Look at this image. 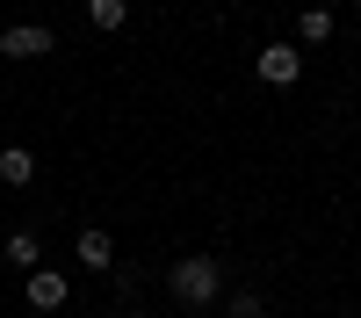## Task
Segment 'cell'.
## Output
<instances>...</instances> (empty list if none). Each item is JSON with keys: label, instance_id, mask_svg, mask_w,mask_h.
I'll use <instances>...</instances> for the list:
<instances>
[{"label": "cell", "instance_id": "2", "mask_svg": "<svg viewBox=\"0 0 361 318\" xmlns=\"http://www.w3.org/2000/svg\"><path fill=\"white\" fill-rule=\"evenodd\" d=\"M58 44V29H44V22H8L0 29V58H44Z\"/></svg>", "mask_w": 361, "mask_h": 318}, {"label": "cell", "instance_id": "8", "mask_svg": "<svg viewBox=\"0 0 361 318\" xmlns=\"http://www.w3.org/2000/svg\"><path fill=\"white\" fill-rule=\"evenodd\" d=\"M333 29H340L333 8H304L296 15V44H333Z\"/></svg>", "mask_w": 361, "mask_h": 318}, {"label": "cell", "instance_id": "13", "mask_svg": "<svg viewBox=\"0 0 361 318\" xmlns=\"http://www.w3.org/2000/svg\"><path fill=\"white\" fill-rule=\"evenodd\" d=\"M260 318H282V311H260Z\"/></svg>", "mask_w": 361, "mask_h": 318}, {"label": "cell", "instance_id": "12", "mask_svg": "<svg viewBox=\"0 0 361 318\" xmlns=\"http://www.w3.org/2000/svg\"><path fill=\"white\" fill-rule=\"evenodd\" d=\"M130 318H152V311H130Z\"/></svg>", "mask_w": 361, "mask_h": 318}, {"label": "cell", "instance_id": "4", "mask_svg": "<svg viewBox=\"0 0 361 318\" xmlns=\"http://www.w3.org/2000/svg\"><path fill=\"white\" fill-rule=\"evenodd\" d=\"M73 253H80V268H94V275H109V268H116V239H109L102 224H87L80 239H73Z\"/></svg>", "mask_w": 361, "mask_h": 318}, {"label": "cell", "instance_id": "3", "mask_svg": "<svg viewBox=\"0 0 361 318\" xmlns=\"http://www.w3.org/2000/svg\"><path fill=\"white\" fill-rule=\"evenodd\" d=\"M260 80L267 87H296V80H304V51H296V44H267L260 51Z\"/></svg>", "mask_w": 361, "mask_h": 318}, {"label": "cell", "instance_id": "5", "mask_svg": "<svg viewBox=\"0 0 361 318\" xmlns=\"http://www.w3.org/2000/svg\"><path fill=\"white\" fill-rule=\"evenodd\" d=\"M0 260H8V268H22V275H37L44 268V239H37V231H8V246H0Z\"/></svg>", "mask_w": 361, "mask_h": 318}, {"label": "cell", "instance_id": "1", "mask_svg": "<svg viewBox=\"0 0 361 318\" xmlns=\"http://www.w3.org/2000/svg\"><path fill=\"white\" fill-rule=\"evenodd\" d=\"M166 289H173L180 311H209V304L224 297V260L217 253H180L173 268H166Z\"/></svg>", "mask_w": 361, "mask_h": 318}, {"label": "cell", "instance_id": "7", "mask_svg": "<svg viewBox=\"0 0 361 318\" xmlns=\"http://www.w3.org/2000/svg\"><path fill=\"white\" fill-rule=\"evenodd\" d=\"M0 181L29 188V181H37V152H29V145H0Z\"/></svg>", "mask_w": 361, "mask_h": 318}, {"label": "cell", "instance_id": "6", "mask_svg": "<svg viewBox=\"0 0 361 318\" xmlns=\"http://www.w3.org/2000/svg\"><path fill=\"white\" fill-rule=\"evenodd\" d=\"M29 304H37V311H58V304H73V282L58 275V268H37V275H29Z\"/></svg>", "mask_w": 361, "mask_h": 318}, {"label": "cell", "instance_id": "9", "mask_svg": "<svg viewBox=\"0 0 361 318\" xmlns=\"http://www.w3.org/2000/svg\"><path fill=\"white\" fill-rule=\"evenodd\" d=\"M87 22H94V29H123L130 22V0H87Z\"/></svg>", "mask_w": 361, "mask_h": 318}, {"label": "cell", "instance_id": "11", "mask_svg": "<svg viewBox=\"0 0 361 318\" xmlns=\"http://www.w3.org/2000/svg\"><path fill=\"white\" fill-rule=\"evenodd\" d=\"M180 318H209V311H180Z\"/></svg>", "mask_w": 361, "mask_h": 318}, {"label": "cell", "instance_id": "10", "mask_svg": "<svg viewBox=\"0 0 361 318\" xmlns=\"http://www.w3.org/2000/svg\"><path fill=\"white\" fill-rule=\"evenodd\" d=\"M267 304H260V289H231V318H260Z\"/></svg>", "mask_w": 361, "mask_h": 318}]
</instances>
